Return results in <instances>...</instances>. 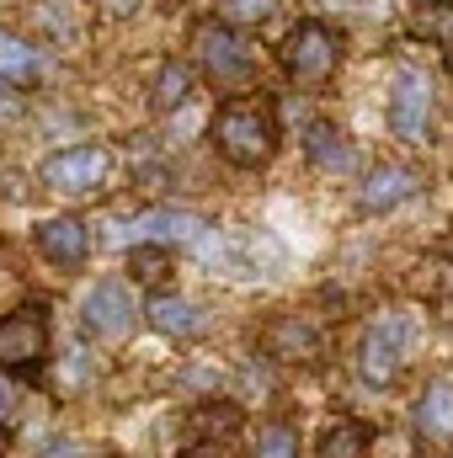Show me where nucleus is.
<instances>
[{
	"label": "nucleus",
	"mask_w": 453,
	"mask_h": 458,
	"mask_svg": "<svg viewBox=\"0 0 453 458\" xmlns=\"http://www.w3.org/2000/svg\"><path fill=\"white\" fill-rule=\"evenodd\" d=\"M214 144H219V155H225L229 165H267L272 160V144H278V128H272V117L261 113L256 102H229L219 107L214 117Z\"/></svg>",
	"instance_id": "1"
},
{
	"label": "nucleus",
	"mask_w": 453,
	"mask_h": 458,
	"mask_svg": "<svg viewBox=\"0 0 453 458\" xmlns=\"http://www.w3.org/2000/svg\"><path fill=\"white\" fill-rule=\"evenodd\" d=\"M192 59H198L203 75H209L214 86H225V91H245V86L256 81V48H251L229 21H209V27H198V38H192Z\"/></svg>",
	"instance_id": "2"
},
{
	"label": "nucleus",
	"mask_w": 453,
	"mask_h": 458,
	"mask_svg": "<svg viewBox=\"0 0 453 458\" xmlns=\"http://www.w3.org/2000/svg\"><path fill=\"white\" fill-rule=\"evenodd\" d=\"M411 342H416V320H411L406 310L379 315V320L363 331V346H357V373H363V384H373V389L395 384V373H400Z\"/></svg>",
	"instance_id": "3"
},
{
	"label": "nucleus",
	"mask_w": 453,
	"mask_h": 458,
	"mask_svg": "<svg viewBox=\"0 0 453 458\" xmlns=\"http://www.w3.org/2000/svg\"><path fill=\"white\" fill-rule=\"evenodd\" d=\"M337 59H341V38L326 21H299V32L283 43V70L299 86H326L337 75Z\"/></svg>",
	"instance_id": "4"
},
{
	"label": "nucleus",
	"mask_w": 453,
	"mask_h": 458,
	"mask_svg": "<svg viewBox=\"0 0 453 458\" xmlns=\"http://www.w3.org/2000/svg\"><path fill=\"white\" fill-rule=\"evenodd\" d=\"M107 171H113V155L102 144H75V149H59L43 160V187L81 198V192H102Z\"/></svg>",
	"instance_id": "5"
},
{
	"label": "nucleus",
	"mask_w": 453,
	"mask_h": 458,
	"mask_svg": "<svg viewBox=\"0 0 453 458\" xmlns=\"http://www.w3.org/2000/svg\"><path fill=\"white\" fill-rule=\"evenodd\" d=\"M389 128L395 139L406 144H427L432 133V81L422 70H395V86H389Z\"/></svg>",
	"instance_id": "6"
},
{
	"label": "nucleus",
	"mask_w": 453,
	"mask_h": 458,
	"mask_svg": "<svg viewBox=\"0 0 453 458\" xmlns=\"http://www.w3.org/2000/svg\"><path fill=\"white\" fill-rule=\"evenodd\" d=\"M48 357V315L43 310H16L0 315V373H32Z\"/></svg>",
	"instance_id": "7"
},
{
	"label": "nucleus",
	"mask_w": 453,
	"mask_h": 458,
	"mask_svg": "<svg viewBox=\"0 0 453 458\" xmlns=\"http://www.w3.org/2000/svg\"><path fill=\"white\" fill-rule=\"evenodd\" d=\"M133 320H139V310H133V288L123 277H102L81 304V326L102 342H123L133 331Z\"/></svg>",
	"instance_id": "8"
},
{
	"label": "nucleus",
	"mask_w": 453,
	"mask_h": 458,
	"mask_svg": "<svg viewBox=\"0 0 453 458\" xmlns=\"http://www.w3.org/2000/svg\"><path fill=\"white\" fill-rule=\"evenodd\" d=\"M416 192H422V176H416L411 165H395V160H389V165H379V171L363 176V192H357V198H363L368 214H389V208H400V203L416 198Z\"/></svg>",
	"instance_id": "9"
},
{
	"label": "nucleus",
	"mask_w": 453,
	"mask_h": 458,
	"mask_svg": "<svg viewBox=\"0 0 453 458\" xmlns=\"http://www.w3.org/2000/svg\"><path fill=\"white\" fill-rule=\"evenodd\" d=\"M38 250L54 261V267H86V256H91V234H86V225L81 219H43L38 225Z\"/></svg>",
	"instance_id": "10"
},
{
	"label": "nucleus",
	"mask_w": 453,
	"mask_h": 458,
	"mask_svg": "<svg viewBox=\"0 0 453 458\" xmlns=\"http://www.w3.org/2000/svg\"><path fill=\"white\" fill-rule=\"evenodd\" d=\"M150 326L160 331V336H176V342H192V336H203L209 331V315L198 310V304H187V299H176V293H160V299H150Z\"/></svg>",
	"instance_id": "11"
},
{
	"label": "nucleus",
	"mask_w": 453,
	"mask_h": 458,
	"mask_svg": "<svg viewBox=\"0 0 453 458\" xmlns=\"http://www.w3.org/2000/svg\"><path fill=\"white\" fill-rule=\"evenodd\" d=\"M416 432L427 443H453V384L449 378H432L416 394Z\"/></svg>",
	"instance_id": "12"
},
{
	"label": "nucleus",
	"mask_w": 453,
	"mask_h": 458,
	"mask_svg": "<svg viewBox=\"0 0 453 458\" xmlns=\"http://www.w3.org/2000/svg\"><path fill=\"white\" fill-rule=\"evenodd\" d=\"M209 229H214V225H209L203 214L171 208V214H144V219L133 225V234H139V240H155V245H166V240H176V245H198Z\"/></svg>",
	"instance_id": "13"
},
{
	"label": "nucleus",
	"mask_w": 453,
	"mask_h": 458,
	"mask_svg": "<svg viewBox=\"0 0 453 458\" xmlns=\"http://www.w3.org/2000/svg\"><path fill=\"white\" fill-rule=\"evenodd\" d=\"M0 81H11V86H38L43 81V54L27 38L5 32V27H0Z\"/></svg>",
	"instance_id": "14"
},
{
	"label": "nucleus",
	"mask_w": 453,
	"mask_h": 458,
	"mask_svg": "<svg viewBox=\"0 0 453 458\" xmlns=\"http://www.w3.org/2000/svg\"><path fill=\"white\" fill-rule=\"evenodd\" d=\"M267 346H272V357H283V362H315V357H321V336H315V326H304V320H294V315L272 326Z\"/></svg>",
	"instance_id": "15"
},
{
	"label": "nucleus",
	"mask_w": 453,
	"mask_h": 458,
	"mask_svg": "<svg viewBox=\"0 0 453 458\" xmlns=\"http://www.w3.org/2000/svg\"><path fill=\"white\" fill-rule=\"evenodd\" d=\"M416 32L453 64V0H416Z\"/></svg>",
	"instance_id": "16"
},
{
	"label": "nucleus",
	"mask_w": 453,
	"mask_h": 458,
	"mask_svg": "<svg viewBox=\"0 0 453 458\" xmlns=\"http://www.w3.org/2000/svg\"><path fill=\"white\" fill-rule=\"evenodd\" d=\"M304 149H310V160H315L321 171H352V160H357V155H352V144H346V133L331 128V123H315Z\"/></svg>",
	"instance_id": "17"
},
{
	"label": "nucleus",
	"mask_w": 453,
	"mask_h": 458,
	"mask_svg": "<svg viewBox=\"0 0 453 458\" xmlns=\"http://www.w3.org/2000/svg\"><path fill=\"white\" fill-rule=\"evenodd\" d=\"M187 97H192V70L171 59V64L155 75V86H150V102H155V113H176V107H187Z\"/></svg>",
	"instance_id": "18"
},
{
	"label": "nucleus",
	"mask_w": 453,
	"mask_h": 458,
	"mask_svg": "<svg viewBox=\"0 0 453 458\" xmlns=\"http://www.w3.org/2000/svg\"><path fill=\"white\" fill-rule=\"evenodd\" d=\"M166 272H171V250H166V245H155V240L128 245V277H133V283L160 288V283H166Z\"/></svg>",
	"instance_id": "19"
},
{
	"label": "nucleus",
	"mask_w": 453,
	"mask_h": 458,
	"mask_svg": "<svg viewBox=\"0 0 453 458\" xmlns=\"http://www.w3.org/2000/svg\"><path fill=\"white\" fill-rule=\"evenodd\" d=\"M368 443H373V432H368L363 421H337V427L321 437V454L315 458H363Z\"/></svg>",
	"instance_id": "20"
},
{
	"label": "nucleus",
	"mask_w": 453,
	"mask_h": 458,
	"mask_svg": "<svg viewBox=\"0 0 453 458\" xmlns=\"http://www.w3.org/2000/svg\"><path fill=\"white\" fill-rule=\"evenodd\" d=\"M235 427H240V405H198L192 421H187V432H192L198 443H214V437H225Z\"/></svg>",
	"instance_id": "21"
},
{
	"label": "nucleus",
	"mask_w": 453,
	"mask_h": 458,
	"mask_svg": "<svg viewBox=\"0 0 453 458\" xmlns=\"http://www.w3.org/2000/svg\"><path fill=\"white\" fill-rule=\"evenodd\" d=\"M256 458H299V427L294 421H267L256 432Z\"/></svg>",
	"instance_id": "22"
},
{
	"label": "nucleus",
	"mask_w": 453,
	"mask_h": 458,
	"mask_svg": "<svg viewBox=\"0 0 453 458\" xmlns=\"http://www.w3.org/2000/svg\"><path fill=\"white\" fill-rule=\"evenodd\" d=\"M278 16V0H225V21L229 27H261Z\"/></svg>",
	"instance_id": "23"
},
{
	"label": "nucleus",
	"mask_w": 453,
	"mask_h": 458,
	"mask_svg": "<svg viewBox=\"0 0 453 458\" xmlns=\"http://www.w3.org/2000/svg\"><path fill=\"white\" fill-rule=\"evenodd\" d=\"M321 5H331L341 16H357V21H384V16H395V0H321Z\"/></svg>",
	"instance_id": "24"
},
{
	"label": "nucleus",
	"mask_w": 453,
	"mask_h": 458,
	"mask_svg": "<svg viewBox=\"0 0 453 458\" xmlns=\"http://www.w3.org/2000/svg\"><path fill=\"white\" fill-rule=\"evenodd\" d=\"M11 416H16V389H11V384L0 378V427H5Z\"/></svg>",
	"instance_id": "25"
},
{
	"label": "nucleus",
	"mask_w": 453,
	"mask_h": 458,
	"mask_svg": "<svg viewBox=\"0 0 453 458\" xmlns=\"http://www.w3.org/2000/svg\"><path fill=\"white\" fill-rule=\"evenodd\" d=\"M187 458H225V448H214V443H192V454Z\"/></svg>",
	"instance_id": "26"
},
{
	"label": "nucleus",
	"mask_w": 453,
	"mask_h": 458,
	"mask_svg": "<svg viewBox=\"0 0 453 458\" xmlns=\"http://www.w3.org/2000/svg\"><path fill=\"white\" fill-rule=\"evenodd\" d=\"M0 454H5V427H0Z\"/></svg>",
	"instance_id": "27"
}]
</instances>
